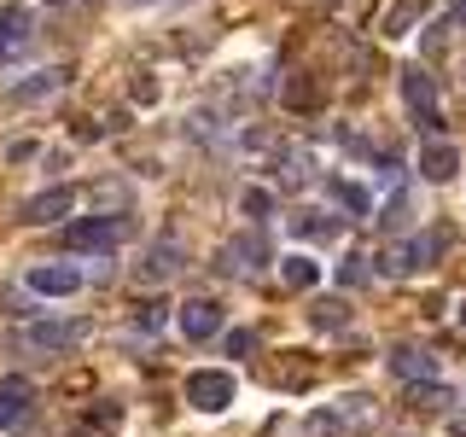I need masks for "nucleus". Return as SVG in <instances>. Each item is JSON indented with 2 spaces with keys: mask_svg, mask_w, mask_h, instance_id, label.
Instances as JSON below:
<instances>
[{
  "mask_svg": "<svg viewBox=\"0 0 466 437\" xmlns=\"http://www.w3.org/2000/svg\"><path fill=\"white\" fill-rule=\"evenodd\" d=\"M373 426V397H339V408H315L303 420L309 437H350V432H368Z\"/></svg>",
  "mask_w": 466,
  "mask_h": 437,
  "instance_id": "nucleus-1",
  "label": "nucleus"
},
{
  "mask_svg": "<svg viewBox=\"0 0 466 437\" xmlns=\"http://www.w3.org/2000/svg\"><path fill=\"white\" fill-rule=\"evenodd\" d=\"M437 251H443V233H420V239H397L390 251H379L373 269H379V274H390V280H402V274L426 269Z\"/></svg>",
  "mask_w": 466,
  "mask_h": 437,
  "instance_id": "nucleus-2",
  "label": "nucleus"
},
{
  "mask_svg": "<svg viewBox=\"0 0 466 437\" xmlns=\"http://www.w3.org/2000/svg\"><path fill=\"white\" fill-rule=\"evenodd\" d=\"M128 239V216H82V222L65 228L70 251H111V245Z\"/></svg>",
  "mask_w": 466,
  "mask_h": 437,
  "instance_id": "nucleus-3",
  "label": "nucleus"
},
{
  "mask_svg": "<svg viewBox=\"0 0 466 437\" xmlns=\"http://www.w3.org/2000/svg\"><path fill=\"white\" fill-rule=\"evenodd\" d=\"M233 373L222 368H198L193 379H187V408H198V414H222V408L233 402Z\"/></svg>",
  "mask_w": 466,
  "mask_h": 437,
  "instance_id": "nucleus-4",
  "label": "nucleus"
},
{
  "mask_svg": "<svg viewBox=\"0 0 466 437\" xmlns=\"http://www.w3.org/2000/svg\"><path fill=\"white\" fill-rule=\"evenodd\" d=\"M87 274L76 269V262H35L29 269V291L35 298H70V291H82Z\"/></svg>",
  "mask_w": 466,
  "mask_h": 437,
  "instance_id": "nucleus-5",
  "label": "nucleus"
},
{
  "mask_svg": "<svg viewBox=\"0 0 466 437\" xmlns=\"http://www.w3.org/2000/svg\"><path fill=\"white\" fill-rule=\"evenodd\" d=\"M175 320H181V332H187L193 344H204V339H216V332H222L228 315H222V303H216V298H187Z\"/></svg>",
  "mask_w": 466,
  "mask_h": 437,
  "instance_id": "nucleus-6",
  "label": "nucleus"
},
{
  "mask_svg": "<svg viewBox=\"0 0 466 437\" xmlns=\"http://www.w3.org/2000/svg\"><path fill=\"white\" fill-rule=\"evenodd\" d=\"M70 210H76V193H70V187H47V193H35L18 216L29 228H47V222H65Z\"/></svg>",
  "mask_w": 466,
  "mask_h": 437,
  "instance_id": "nucleus-7",
  "label": "nucleus"
},
{
  "mask_svg": "<svg viewBox=\"0 0 466 437\" xmlns=\"http://www.w3.org/2000/svg\"><path fill=\"white\" fill-rule=\"evenodd\" d=\"M385 368L397 373V379H408V385H420V379H437V356H431V350H420V344H397L385 356Z\"/></svg>",
  "mask_w": 466,
  "mask_h": 437,
  "instance_id": "nucleus-8",
  "label": "nucleus"
},
{
  "mask_svg": "<svg viewBox=\"0 0 466 437\" xmlns=\"http://www.w3.org/2000/svg\"><path fill=\"white\" fill-rule=\"evenodd\" d=\"M24 339L35 344V350H70V344L87 339V320H35Z\"/></svg>",
  "mask_w": 466,
  "mask_h": 437,
  "instance_id": "nucleus-9",
  "label": "nucleus"
},
{
  "mask_svg": "<svg viewBox=\"0 0 466 437\" xmlns=\"http://www.w3.org/2000/svg\"><path fill=\"white\" fill-rule=\"evenodd\" d=\"M420 175H426V181H455V175H461V152L449 140H426V152H420Z\"/></svg>",
  "mask_w": 466,
  "mask_h": 437,
  "instance_id": "nucleus-10",
  "label": "nucleus"
},
{
  "mask_svg": "<svg viewBox=\"0 0 466 437\" xmlns=\"http://www.w3.org/2000/svg\"><path fill=\"white\" fill-rule=\"evenodd\" d=\"M181 269H187V251L175 239H157L152 251H146V262H140L146 280H169V274H181Z\"/></svg>",
  "mask_w": 466,
  "mask_h": 437,
  "instance_id": "nucleus-11",
  "label": "nucleus"
},
{
  "mask_svg": "<svg viewBox=\"0 0 466 437\" xmlns=\"http://www.w3.org/2000/svg\"><path fill=\"white\" fill-rule=\"evenodd\" d=\"M280 280H286L291 291H315V286H320V262H315L309 251H286V257H280Z\"/></svg>",
  "mask_w": 466,
  "mask_h": 437,
  "instance_id": "nucleus-12",
  "label": "nucleus"
},
{
  "mask_svg": "<svg viewBox=\"0 0 466 437\" xmlns=\"http://www.w3.org/2000/svg\"><path fill=\"white\" fill-rule=\"evenodd\" d=\"M65 87V70H35V76H24V82H12V106H35V99H47Z\"/></svg>",
  "mask_w": 466,
  "mask_h": 437,
  "instance_id": "nucleus-13",
  "label": "nucleus"
},
{
  "mask_svg": "<svg viewBox=\"0 0 466 437\" xmlns=\"http://www.w3.org/2000/svg\"><path fill=\"white\" fill-rule=\"evenodd\" d=\"M408 408H420V414H449V408H455V391L437 385V379H420V385H408Z\"/></svg>",
  "mask_w": 466,
  "mask_h": 437,
  "instance_id": "nucleus-14",
  "label": "nucleus"
},
{
  "mask_svg": "<svg viewBox=\"0 0 466 437\" xmlns=\"http://www.w3.org/2000/svg\"><path fill=\"white\" fill-rule=\"evenodd\" d=\"M402 99L414 106V117H431L437 111V87H431L426 70H402Z\"/></svg>",
  "mask_w": 466,
  "mask_h": 437,
  "instance_id": "nucleus-15",
  "label": "nucleus"
},
{
  "mask_svg": "<svg viewBox=\"0 0 466 437\" xmlns=\"http://www.w3.org/2000/svg\"><path fill=\"white\" fill-rule=\"evenodd\" d=\"M29 402H35V385H29L24 373L0 379V420H12V414H29Z\"/></svg>",
  "mask_w": 466,
  "mask_h": 437,
  "instance_id": "nucleus-16",
  "label": "nucleus"
},
{
  "mask_svg": "<svg viewBox=\"0 0 466 437\" xmlns=\"http://www.w3.org/2000/svg\"><path fill=\"white\" fill-rule=\"evenodd\" d=\"M29 29H35V24H29V12H24V6H6V12H0V58L18 53L24 41H29Z\"/></svg>",
  "mask_w": 466,
  "mask_h": 437,
  "instance_id": "nucleus-17",
  "label": "nucleus"
},
{
  "mask_svg": "<svg viewBox=\"0 0 466 437\" xmlns=\"http://www.w3.org/2000/svg\"><path fill=\"white\" fill-rule=\"evenodd\" d=\"M420 18H426V0H397V6L385 12V24H379V29H385L390 41H402V36H408V29H414Z\"/></svg>",
  "mask_w": 466,
  "mask_h": 437,
  "instance_id": "nucleus-18",
  "label": "nucleus"
},
{
  "mask_svg": "<svg viewBox=\"0 0 466 437\" xmlns=\"http://www.w3.org/2000/svg\"><path fill=\"white\" fill-rule=\"evenodd\" d=\"M262 262H268V245H262V233H245V239L228 251V269H245V274H257Z\"/></svg>",
  "mask_w": 466,
  "mask_h": 437,
  "instance_id": "nucleus-19",
  "label": "nucleus"
},
{
  "mask_svg": "<svg viewBox=\"0 0 466 437\" xmlns=\"http://www.w3.org/2000/svg\"><path fill=\"white\" fill-rule=\"evenodd\" d=\"M332 198H339L350 216H373V198H368V187H356V181H332Z\"/></svg>",
  "mask_w": 466,
  "mask_h": 437,
  "instance_id": "nucleus-20",
  "label": "nucleus"
},
{
  "mask_svg": "<svg viewBox=\"0 0 466 437\" xmlns=\"http://www.w3.org/2000/svg\"><path fill=\"white\" fill-rule=\"evenodd\" d=\"M135 327H140V332H164V327H169V303H164V298L140 303V310H135Z\"/></svg>",
  "mask_w": 466,
  "mask_h": 437,
  "instance_id": "nucleus-21",
  "label": "nucleus"
},
{
  "mask_svg": "<svg viewBox=\"0 0 466 437\" xmlns=\"http://www.w3.org/2000/svg\"><path fill=\"white\" fill-rule=\"evenodd\" d=\"M309 320H315L320 332H339L344 320H350V310H344V303H315V310H309Z\"/></svg>",
  "mask_w": 466,
  "mask_h": 437,
  "instance_id": "nucleus-22",
  "label": "nucleus"
},
{
  "mask_svg": "<svg viewBox=\"0 0 466 437\" xmlns=\"http://www.w3.org/2000/svg\"><path fill=\"white\" fill-rule=\"evenodd\" d=\"M291 228H298V233H339V222H327L320 210H298V216H291Z\"/></svg>",
  "mask_w": 466,
  "mask_h": 437,
  "instance_id": "nucleus-23",
  "label": "nucleus"
},
{
  "mask_svg": "<svg viewBox=\"0 0 466 437\" xmlns=\"http://www.w3.org/2000/svg\"><path fill=\"white\" fill-rule=\"evenodd\" d=\"M239 210H245V216H268V210H274V198H268V193H262V187H245V198H239Z\"/></svg>",
  "mask_w": 466,
  "mask_h": 437,
  "instance_id": "nucleus-24",
  "label": "nucleus"
},
{
  "mask_svg": "<svg viewBox=\"0 0 466 437\" xmlns=\"http://www.w3.org/2000/svg\"><path fill=\"white\" fill-rule=\"evenodd\" d=\"M257 344H262V339H257L251 327H233V332H228V350H233V356H251Z\"/></svg>",
  "mask_w": 466,
  "mask_h": 437,
  "instance_id": "nucleus-25",
  "label": "nucleus"
},
{
  "mask_svg": "<svg viewBox=\"0 0 466 437\" xmlns=\"http://www.w3.org/2000/svg\"><path fill=\"white\" fill-rule=\"evenodd\" d=\"M339 280H344V286H361V280H368V257H344Z\"/></svg>",
  "mask_w": 466,
  "mask_h": 437,
  "instance_id": "nucleus-26",
  "label": "nucleus"
},
{
  "mask_svg": "<svg viewBox=\"0 0 466 437\" xmlns=\"http://www.w3.org/2000/svg\"><path fill=\"white\" fill-rule=\"evenodd\" d=\"M286 106L309 111V106H315V87H309V82H291V87H286Z\"/></svg>",
  "mask_w": 466,
  "mask_h": 437,
  "instance_id": "nucleus-27",
  "label": "nucleus"
},
{
  "mask_svg": "<svg viewBox=\"0 0 466 437\" xmlns=\"http://www.w3.org/2000/svg\"><path fill=\"white\" fill-rule=\"evenodd\" d=\"M128 99H135V106H157V82H152V76H140L135 87H128Z\"/></svg>",
  "mask_w": 466,
  "mask_h": 437,
  "instance_id": "nucleus-28",
  "label": "nucleus"
},
{
  "mask_svg": "<svg viewBox=\"0 0 466 437\" xmlns=\"http://www.w3.org/2000/svg\"><path fill=\"white\" fill-rule=\"evenodd\" d=\"M379 222H385V228H402V222H408V198H390V204H385V216H379Z\"/></svg>",
  "mask_w": 466,
  "mask_h": 437,
  "instance_id": "nucleus-29",
  "label": "nucleus"
},
{
  "mask_svg": "<svg viewBox=\"0 0 466 437\" xmlns=\"http://www.w3.org/2000/svg\"><path fill=\"white\" fill-rule=\"evenodd\" d=\"M29 158H35V140H12L6 146V164H29Z\"/></svg>",
  "mask_w": 466,
  "mask_h": 437,
  "instance_id": "nucleus-30",
  "label": "nucleus"
},
{
  "mask_svg": "<svg viewBox=\"0 0 466 437\" xmlns=\"http://www.w3.org/2000/svg\"><path fill=\"white\" fill-rule=\"evenodd\" d=\"M449 24H466V0H449Z\"/></svg>",
  "mask_w": 466,
  "mask_h": 437,
  "instance_id": "nucleus-31",
  "label": "nucleus"
},
{
  "mask_svg": "<svg viewBox=\"0 0 466 437\" xmlns=\"http://www.w3.org/2000/svg\"><path fill=\"white\" fill-rule=\"evenodd\" d=\"M455 327H461V332H466V298H461V303H455Z\"/></svg>",
  "mask_w": 466,
  "mask_h": 437,
  "instance_id": "nucleus-32",
  "label": "nucleus"
},
{
  "mask_svg": "<svg viewBox=\"0 0 466 437\" xmlns=\"http://www.w3.org/2000/svg\"><path fill=\"white\" fill-rule=\"evenodd\" d=\"M47 6H70V0H47Z\"/></svg>",
  "mask_w": 466,
  "mask_h": 437,
  "instance_id": "nucleus-33",
  "label": "nucleus"
}]
</instances>
